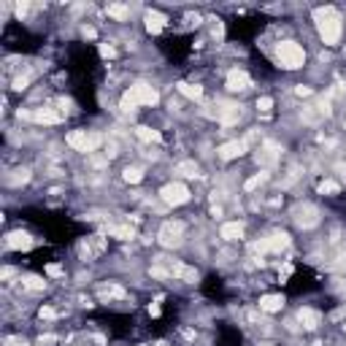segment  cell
Listing matches in <instances>:
<instances>
[{"label":"cell","mask_w":346,"mask_h":346,"mask_svg":"<svg viewBox=\"0 0 346 346\" xmlns=\"http://www.w3.org/2000/svg\"><path fill=\"white\" fill-rule=\"evenodd\" d=\"M279 160H281V146H276L273 141H265V143L257 149V162H260V165L271 168V165H276Z\"/></svg>","instance_id":"8"},{"label":"cell","mask_w":346,"mask_h":346,"mask_svg":"<svg viewBox=\"0 0 346 346\" xmlns=\"http://www.w3.org/2000/svg\"><path fill=\"white\" fill-rule=\"evenodd\" d=\"M181 236H184V224L181 222H165L160 227V233H157V238H160V244L162 246H179L181 244Z\"/></svg>","instance_id":"7"},{"label":"cell","mask_w":346,"mask_h":346,"mask_svg":"<svg viewBox=\"0 0 346 346\" xmlns=\"http://www.w3.org/2000/svg\"><path fill=\"white\" fill-rule=\"evenodd\" d=\"M179 92L184 95V98H189V100H200L203 98V90L197 84H187V81H181L179 84Z\"/></svg>","instance_id":"20"},{"label":"cell","mask_w":346,"mask_h":346,"mask_svg":"<svg viewBox=\"0 0 346 346\" xmlns=\"http://www.w3.org/2000/svg\"><path fill=\"white\" fill-rule=\"evenodd\" d=\"M149 314L152 316H160V306H149Z\"/></svg>","instance_id":"39"},{"label":"cell","mask_w":346,"mask_h":346,"mask_svg":"<svg viewBox=\"0 0 346 346\" xmlns=\"http://www.w3.org/2000/svg\"><path fill=\"white\" fill-rule=\"evenodd\" d=\"M157 100H160V95H157V90H154V86L138 81V84H133V86L125 92L122 111H125V114H133L138 106H157Z\"/></svg>","instance_id":"2"},{"label":"cell","mask_w":346,"mask_h":346,"mask_svg":"<svg viewBox=\"0 0 346 346\" xmlns=\"http://www.w3.org/2000/svg\"><path fill=\"white\" fill-rule=\"evenodd\" d=\"M216 119L227 127V125H236L241 119V106H233V103H224V106L216 111Z\"/></svg>","instance_id":"12"},{"label":"cell","mask_w":346,"mask_h":346,"mask_svg":"<svg viewBox=\"0 0 346 346\" xmlns=\"http://www.w3.org/2000/svg\"><path fill=\"white\" fill-rule=\"evenodd\" d=\"M65 143L71 146V149H76V152L90 154V152H95L103 143V135L90 133V130H71V133L65 135Z\"/></svg>","instance_id":"4"},{"label":"cell","mask_w":346,"mask_h":346,"mask_svg":"<svg viewBox=\"0 0 346 346\" xmlns=\"http://www.w3.org/2000/svg\"><path fill=\"white\" fill-rule=\"evenodd\" d=\"M100 54L111 60V57H114V46H108V43H100Z\"/></svg>","instance_id":"31"},{"label":"cell","mask_w":346,"mask_h":346,"mask_svg":"<svg viewBox=\"0 0 346 346\" xmlns=\"http://www.w3.org/2000/svg\"><path fill=\"white\" fill-rule=\"evenodd\" d=\"M108 236H114V238H122V241H133L135 238V227L133 224H119V227H106Z\"/></svg>","instance_id":"19"},{"label":"cell","mask_w":346,"mask_h":346,"mask_svg":"<svg viewBox=\"0 0 346 346\" xmlns=\"http://www.w3.org/2000/svg\"><path fill=\"white\" fill-rule=\"evenodd\" d=\"M314 22H316V30L322 41L327 46H338L341 43V33H343V24H341V14L335 8H316L314 11Z\"/></svg>","instance_id":"1"},{"label":"cell","mask_w":346,"mask_h":346,"mask_svg":"<svg viewBox=\"0 0 346 346\" xmlns=\"http://www.w3.org/2000/svg\"><path fill=\"white\" fill-rule=\"evenodd\" d=\"M257 108L263 111V114H271V108H273V100H271V98H260V100H257Z\"/></svg>","instance_id":"29"},{"label":"cell","mask_w":346,"mask_h":346,"mask_svg":"<svg viewBox=\"0 0 346 346\" xmlns=\"http://www.w3.org/2000/svg\"><path fill=\"white\" fill-rule=\"evenodd\" d=\"M319 192H322V195H338L341 187L335 184V181H322V184H319Z\"/></svg>","instance_id":"26"},{"label":"cell","mask_w":346,"mask_h":346,"mask_svg":"<svg viewBox=\"0 0 346 346\" xmlns=\"http://www.w3.org/2000/svg\"><path fill=\"white\" fill-rule=\"evenodd\" d=\"M298 319H300V325L306 327V330H316L319 322H322L319 311H314V308H300V311H298Z\"/></svg>","instance_id":"13"},{"label":"cell","mask_w":346,"mask_h":346,"mask_svg":"<svg viewBox=\"0 0 346 346\" xmlns=\"http://www.w3.org/2000/svg\"><path fill=\"white\" fill-rule=\"evenodd\" d=\"M46 276H54V279H57V276H63V268H60V265H49L46 268Z\"/></svg>","instance_id":"33"},{"label":"cell","mask_w":346,"mask_h":346,"mask_svg":"<svg viewBox=\"0 0 346 346\" xmlns=\"http://www.w3.org/2000/svg\"><path fill=\"white\" fill-rule=\"evenodd\" d=\"M14 173H16V176H11V179H8V184H19V181L24 184V181L30 179V170H24V168H22V170H14Z\"/></svg>","instance_id":"28"},{"label":"cell","mask_w":346,"mask_h":346,"mask_svg":"<svg viewBox=\"0 0 346 346\" xmlns=\"http://www.w3.org/2000/svg\"><path fill=\"white\" fill-rule=\"evenodd\" d=\"M276 57H279V65L287 68V71L303 68V63H306V51H303V46L295 41H281L279 46H276Z\"/></svg>","instance_id":"3"},{"label":"cell","mask_w":346,"mask_h":346,"mask_svg":"<svg viewBox=\"0 0 346 346\" xmlns=\"http://www.w3.org/2000/svg\"><path fill=\"white\" fill-rule=\"evenodd\" d=\"M165 16H162L160 11H146V30L152 33V36H157V33H162V27H165Z\"/></svg>","instance_id":"16"},{"label":"cell","mask_w":346,"mask_h":346,"mask_svg":"<svg viewBox=\"0 0 346 346\" xmlns=\"http://www.w3.org/2000/svg\"><path fill=\"white\" fill-rule=\"evenodd\" d=\"M108 16H114V19H127V8L125 6H108Z\"/></svg>","instance_id":"27"},{"label":"cell","mask_w":346,"mask_h":346,"mask_svg":"<svg viewBox=\"0 0 346 346\" xmlns=\"http://www.w3.org/2000/svg\"><path fill=\"white\" fill-rule=\"evenodd\" d=\"M249 86H252V79H249L244 71H230V76H227V90L230 92H246Z\"/></svg>","instance_id":"11"},{"label":"cell","mask_w":346,"mask_h":346,"mask_svg":"<svg viewBox=\"0 0 346 346\" xmlns=\"http://www.w3.org/2000/svg\"><path fill=\"white\" fill-rule=\"evenodd\" d=\"M316 222H319V211L314 209V206H303V209H298V224L300 227H314Z\"/></svg>","instance_id":"14"},{"label":"cell","mask_w":346,"mask_h":346,"mask_svg":"<svg viewBox=\"0 0 346 346\" xmlns=\"http://www.w3.org/2000/svg\"><path fill=\"white\" fill-rule=\"evenodd\" d=\"M27 8H30V6L22 0V3H16V6H14V11H16V16H24V14H27Z\"/></svg>","instance_id":"32"},{"label":"cell","mask_w":346,"mask_h":346,"mask_svg":"<svg viewBox=\"0 0 346 346\" xmlns=\"http://www.w3.org/2000/svg\"><path fill=\"white\" fill-rule=\"evenodd\" d=\"M27 84H30V76H19V79H14V90L22 92V90H27Z\"/></svg>","instance_id":"30"},{"label":"cell","mask_w":346,"mask_h":346,"mask_svg":"<svg viewBox=\"0 0 346 346\" xmlns=\"http://www.w3.org/2000/svg\"><path fill=\"white\" fill-rule=\"evenodd\" d=\"M36 122H41V125H57V122H63V117L57 114V111H51V108H38V111H33L30 114Z\"/></svg>","instance_id":"17"},{"label":"cell","mask_w":346,"mask_h":346,"mask_svg":"<svg viewBox=\"0 0 346 346\" xmlns=\"http://www.w3.org/2000/svg\"><path fill=\"white\" fill-rule=\"evenodd\" d=\"M81 33H84V38H95V30L92 27H84Z\"/></svg>","instance_id":"38"},{"label":"cell","mask_w":346,"mask_h":346,"mask_svg":"<svg viewBox=\"0 0 346 346\" xmlns=\"http://www.w3.org/2000/svg\"><path fill=\"white\" fill-rule=\"evenodd\" d=\"M22 284H24V287H27V290H46V281H43V279H38V276H24V279H22Z\"/></svg>","instance_id":"24"},{"label":"cell","mask_w":346,"mask_h":346,"mask_svg":"<svg viewBox=\"0 0 346 346\" xmlns=\"http://www.w3.org/2000/svg\"><path fill=\"white\" fill-rule=\"evenodd\" d=\"M33 241L27 233H22V230H16V233H8L6 236V246L8 249H14V252H27V249H33Z\"/></svg>","instance_id":"9"},{"label":"cell","mask_w":346,"mask_h":346,"mask_svg":"<svg viewBox=\"0 0 346 346\" xmlns=\"http://www.w3.org/2000/svg\"><path fill=\"white\" fill-rule=\"evenodd\" d=\"M246 149H249L246 141H227V143H222L219 149H216V154H219L222 160H236V157H241Z\"/></svg>","instance_id":"10"},{"label":"cell","mask_w":346,"mask_h":346,"mask_svg":"<svg viewBox=\"0 0 346 346\" xmlns=\"http://www.w3.org/2000/svg\"><path fill=\"white\" fill-rule=\"evenodd\" d=\"M51 316H54V308H41V319H51Z\"/></svg>","instance_id":"36"},{"label":"cell","mask_w":346,"mask_h":346,"mask_svg":"<svg viewBox=\"0 0 346 346\" xmlns=\"http://www.w3.org/2000/svg\"><path fill=\"white\" fill-rule=\"evenodd\" d=\"M290 276H292V265H290V263H287V265H284V271H281V273H279V279H281V281H284V279H290Z\"/></svg>","instance_id":"35"},{"label":"cell","mask_w":346,"mask_h":346,"mask_svg":"<svg viewBox=\"0 0 346 346\" xmlns=\"http://www.w3.org/2000/svg\"><path fill=\"white\" fill-rule=\"evenodd\" d=\"M290 246V236L287 233H273V236L260 238L257 244H252V252H281Z\"/></svg>","instance_id":"5"},{"label":"cell","mask_w":346,"mask_h":346,"mask_svg":"<svg viewBox=\"0 0 346 346\" xmlns=\"http://www.w3.org/2000/svg\"><path fill=\"white\" fill-rule=\"evenodd\" d=\"M298 95H300V98H308V95H311V90H308V86H298V90H295Z\"/></svg>","instance_id":"37"},{"label":"cell","mask_w":346,"mask_h":346,"mask_svg":"<svg viewBox=\"0 0 346 346\" xmlns=\"http://www.w3.org/2000/svg\"><path fill=\"white\" fill-rule=\"evenodd\" d=\"M122 176H125V181H130V184H138V181L143 179V170L141 168H125Z\"/></svg>","instance_id":"25"},{"label":"cell","mask_w":346,"mask_h":346,"mask_svg":"<svg viewBox=\"0 0 346 346\" xmlns=\"http://www.w3.org/2000/svg\"><path fill=\"white\" fill-rule=\"evenodd\" d=\"M265 181H268V173L263 170V173H257V176H252V179H249L246 184H244V189H246V192H252V189H257V187H263Z\"/></svg>","instance_id":"23"},{"label":"cell","mask_w":346,"mask_h":346,"mask_svg":"<svg viewBox=\"0 0 346 346\" xmlns=\"http://www.w3.org/2000/svg\"><path fill=\"white\" fill-rule=\"evenodd\" d=\"M6 346H27V341H22V338H6Z\"/></svg>","instance_id":"34"},{"label":"cell","mask_w":346,"mask_h":346,"mask_svg":"<svg viewBox=\"0 0 346 346\" xmlns=\"http://www.w3.org/2000/svg\"><path fill=\"white\" fill-rule=\"evenodd\" d=\"M135 133H138V138H141V141H146V143H160L162 141V135L157 133V130H152V127H135Z\"/></svg>","instance_id":"21"},{"label":"cell","mask_w":346,"mask_h":346,"mask_svg":"<svg viewBox=\"0 0 346 346\" xmlns=\"http://www.w3.org/2000/svg\"><path fill=\"white\" fill-rule=\"evenodd\" d=\"M284 308V298L281 295H263L260 298V311L265 314H276V311Z\"/></svg>","instance_id":"15"},{"label":"cell","mask_w":346,"mask_h":346,"mask_svg":"<svg viewBox=\"0 0 346 346\" xmlns=\"http://www.w3.org/2000/svg\"><path fill=\"white\" fill-rule=\"evenodd\" d=\"M160 197L168 206H184L189 200V189L181 184V181H173V184H165V187L160 189Z\"/></svg>","instance_id":"6"},{"label":"cell","mask_w":346,"mask_h":346,"mask_svg":"<svg viewBox=\"0 0 346 346\" xmlns=\"http://www.w3.org/2000/svg\"><path fill=\"white\" fill-rule=\"evenodd\" d=\"M176 173H179V176H184V179H195L197 176V165L192 160H184V162H179V165H176Z\"/></svg>","instance_id":"22"},{"label":"cell","mask_w":346,"mask_h":346,"mask_svg":"<svg viewBox=\"0 0 346 346\" xmlns=\"http://www.w3.org/2000/svg\"><path fill=\"white\" fill-rule=\"evenodd\" d=\"M219 236H222L224 241H238L241 236H244V224H241V222H227V224H222Z\"/></svg>","instance_id":"18"}]
</instances>
